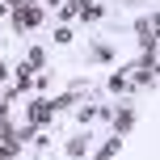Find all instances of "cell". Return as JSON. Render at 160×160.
<instances>
[{"instance_id":"10","label":"cell","mask_w":160,"mask_h":160,"mask_svg":"<svg viewBox=\"0 0 160 160\" xmlns=\"http://www.w3.org/2000/svg\"><path fill=\"white\" fill-rule=\"evenodd\" d=\"M118 152H122V135H110L101 148H97V156H101V160H110V156H118Z\"/></svg>"},{"instance_id":"2","label":"cell","mask_w":160,"mask_h":160,"mask_svg":"<svg viewBox=\"0 0 160 160\" xmlns=\"http://www.w3.org/2000/svg\"><path fill=\"white\" fill-rule=\"evenodd\" d=\"M25 122H30V127H51V122H55V105L47 101V93L25 105Z\"/></svg>"},{"instance_id":"1","label":"cell","mask_w":160,"mask_h":160,"mask_svg":"<svg viewBox=\"0 0 160 160\" xmlns=\"http://www.w3.org/2000/svg\"><path fill=\"white\" fill-rule=\"evenodd\" d=\"M42 21H47V8H42L38 0H17L13 4V34H30V30H38Z\"/></svg>"},{"instance_id":"5","label":"cell","mask_w":160,"mask_h":160,"mask_svg":"<svg viewBox=\"0 0 160 160\" xmlns=\"http://www.w3.org/2000/svg\"><path fill=\"white\" fill-rule=\"evenodd\" d=\"M110 93H139V80H135V68H118L110 76Z\"/></svg>"},{"instance_id":"12","label":"cell","mask_w":160,"mask_h":160,"mask_svg":"<svg viewBox=\"0 0 160 160\" xmlns=\"http://www.w3.org/2000/svg\"><path fill=\"white\" fill-rule=\"evenodd\" d=\"M72 38H76V30H72V25H55V42H59V47H68Z\"/></svg>"},{"instance_id":"8","label":"cell","mask_w":160,"mask_h":160,"mask_svg":"<svg viewBox=\"0 0 160 160\" xmlns=\"http://www.w3.org/2000/svg\"><path fill=\"white\" fill-rule=\"evenodd\" d=\"M63 152H68V156H84V152H88V135H84V131H80V135H72V139L63 143Z\"/></svg>"},{"instance_id":"3","label":"cell","mask_w":160,"mask_h":160,"mask_svg":"<svg viewBox=\"0 0 160 160\" xmlns=\"http://www.w3.org/2000/svg\"><path fill=\"white\" fill-rule=\"evenodd\" d=\"M156 25H160V13H156V8H148V17H139V21H135L139 47H156Z\"/></svg>"},{"instance_id":"6","label":"cell","mask_w":160,"mask_h":160,"mask_svg":"<svg viewBox=\"0 0 160 160\" xmlns=\"http://www.w3.org/2000/svg\"><path fill=\"white\" fill-rule=\"evenodd\" d=\"M21 68H25V72H42V68H47V51H42V47H30L25 59H21Z\"/></svg>"},{"instance_id":"11","label":"cell","mask_w":160,"mask_h":160,"mask_svg":"<svg viewBox=\"0 0 160 160\" xmlns=\"http://www.w3.org/2000/svg\"><path fill=\"white\" fill-rule=\"evenodd\" d=\"M93 59L97 63H114V47L110 42H93Z\"/></svg>"},{"instance_id":"14","label":"cell","mask_w":160,"mask_h":160,"mask_svg":"<svg viewBox=\"0 0 160 160\" xmlns=\"http://www.w3.org/2000/svg\"><path fill=\"white\" fill-rule=\"evenodd\" d=\"M38 4H42V8H55V4H59V0H38Z\"/></svg>"},{"instance_id":"7","label":"cell","mask_w":160,"mask_h":160,"mask_svg":"<svg viewBox=\"0 0 160 160\" xmlns=\"http://www.w3.org/2000/svg\"><path fill=\"white\" fill-rule=\"evenodd\" d=\"M80 21L97 25V21H101V4H97V0H80Z\"/></svg>"},{"instance_id":"15","label":"cell","mask_w":160,"mask_h":160,"mask_svg":"<svg viewBox=\"0 0 160 160\" xmlns=\"http://www.w3.org/2000/svg\"><path fill=\"white\" fill-rule=\"evenodd\" d=\"M0 34H4V30H0Z\"/></svg>"},{"instance_id":"13","label":"cell","mask_w":160,"mask_h":160,"mask_svg":"<svg viewBox=\"0 0 160 160\" xmlns=\"http://www.w3.org/2000/svg\"><path fill=\"white\" fill-rule=\"evenodd\" d=\"M93 118H97V110H93V105H80V110H76V127H88Z\"/></svg>"},{"instance_id":"9","label":"cell","mask_w":160,"mask_h":160,"mask_svg":"<svg viewBox=\"0 0 160 160\" xmlns=\"http://www.w3.org/2000/svg\"><path fill=\"white\" fill-rule=\"evenodd\" d=\"M59 21H76V17H80V0H59Z\"/></svg>"},{"instance_id":"4","label":"cell","mask_w":160,"mask_h":160,"mask_svg":"<svg viewBox=\"0 0 160 160\" xmlns=\"http://www.w3.org/2000/svg\"><path fill=\"white\" fill-rule=\"evenodd\" d=\"M105 118H110L114 135H127V131L135 127V110H131V105H118V110H105Z\"/></svg>"}]
</instances>
